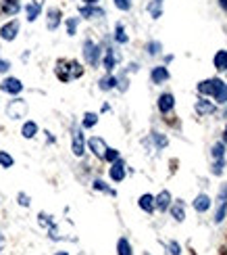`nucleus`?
Listing matches in <instances>:
<instances>
[{"mask_svg":"<svg viewBox=\"0 0 227 255\" xmlns=\"http://www.w3.org/2000/svg\"><path fill=\"white\" fill-rule=\"evenodd\" d=\"M213 63H215V67H217L219 71H227V50H219L217 55H215Z\"/></svg>","mask_w":227,"mask_h":255,"instance_id":"72a5a7b5","label":"nucleus"},{"mask_svg":"<svg viewBox=\"0 0 227 255\" xmlns=\"http://www.w3.org/2000/svg\"><path fill=\"white\" fill-rule=\"evenodd\" d=\"M144 50H146L148 57H156V55H160V52H163V44H160L158 40H148L146 46H144Z\"/></svg>","mask_w":227,"mask_h":255,"instance_id":"c756f323","label":"nucleus"},{"mask_svg":"<svg viewBox=\"0 0 227 255\" xmlns=\"http://www.w3.org/2000/svg\"><path fill=\"white\" fill-rule=\"evenodd\" d=\"M223 165H225V159H215L211 172H213L215 176H221V174H223Z\"/></svg>","mask_w":227,"mask_h":255,"instance_id":"79ce46f5","label":"nucleus"},{"mask_svg":"<svg viewBox=\"0 0 227 255\" xmlns=\"http://www.w3.org/2000/svg\"><path fill=\"white\" fill-rule=\"evenodd\" d=\"M71 153L77 159H81L85 155V134L81 130V126L71 128Z\"/></svg>","mask_w":227,"mask_h":255,"instance_id":"423d86ee","label":"nucleus"},{"mask_svg":"<svg viewBox=\"0 0 227 255\" xmlns=\"http://www.w3.org/2000/svg\"><path fill=\"white\" fill-rule=\"evenodd\" d=\"M146 10H148V15L152 19H160L163 17V2H158V0H150V2L146 4Z\"/></svg>","mask_w":227,"mask_h":255,"instance_id":"c85d7f7f","label":"nucleus"},{"mask_svg":"<svg viewBox=\"0 0 227 255\" xmlns=\"http://www.w3.org/2000/svg\"><path fill=\"white\" fill-rule=\"evenodd\" d=\"M211 155H213V159H225V144H223V142L213 144Z\"/></svg>","mask_w":227,"mask_h":255,"instance_id":"58836bf2","label":"nucleus"},{"mask_svg":"<svg viewBox=\"0 0 227 255\" xmlns=\"http://www.w3.org/2000/svg\"><path fill=\"white\" fill-rule=\"evenodd\" d=\"M219 4H221L223 10H227V0H219Z\"/></svg>","mask_w":227,"mask_h":255,"instance_id":"603ef678","label":"nucleus"},{"mask_svg":"<svg viewBox=\"0 0 227 255\" xmlns=\"http://www.w3.org/2000/svg\"><path fill=\"white\" fill-rule=\"evenodd\" d=\"M150 140L154 142V146L158 148V151H163V148L169 144V138L163 132H152V134H150Z\"/></svg>","mask_w":227,"mask_h":255,"instance_id":"2f4dec72","label":"nucleus"},{"mask_svg":"<svg viewBox=\"0 0 227 255\" xmlns=\"http://www.w3.org/2000/svg\"><path fill=\"white\" fill-rule=\"evenodd\" d=\"M4 245H6V241H4V235H2V232H0V253H2Z\"/></svg>","mask_w":227,"mask_h":255,"instance_id":"de8ad7c7","label":"nucleus"},{"mask_svg":"<svg viewBox=\"0 0 227 255\" xmlns=\"http://www.w3.org/2000/svg\"><path fill=\"white\" fill-rule=\"evenodd\" d=\"M23 10V0H0V17H17Z\"/></svg>","mask_w":227,"mask_h":255,"instance_id":"9d476101","label":"nucleus"},{"mask_svg":"<svg viewBox=\"0 0 227 255\" xmlns=\"http://www.w3.org/2000/svg\"><path fill=\"white\" fill-rule=\"evenodd\" d=\"M225 211H227V201H219V209H217V214H215V222H217V224L223 222Z\"/></svg>","mask_w":227,"mask_h":255,"instance_id":"a19ab883","label":"nucleus"},{"mask_svg":"<svg viewBox=\"0 0 227 255\" xmlns=\"http://www.w3.org/2000/svg\"><path fill=\"white\" fill-rule=\"evenodd\" d=\"M225 146H227V126H225V132H223V140H221Z\"/></svg>","mask_w":227,"mask_h":255,"instance_id":"8fccbe9b","label":"nucleus"},{"mask_svg":"<svg viewBox=\"0 0 227 255\" xmlns=\"http://www.w3.org/2000/svg\"><path fill=\"white\" fill-rule=\"evenodd\" d=\"M44 134H46V142H48V144H55V142H57V138H55V136H52V132L44 130Z\"/></svg>","mask_w":227,"mask_h":255,"instance_id":"a18cd8bd","label":"nucleus"},{"mask_svg":"<svg viewBox=\"0 0 227 255\" xmlns=\"http://www.w3.org/2000/svg\"><path fill=\"white\" fill-rule=\"evenodd\" d=\"M213 99L217 101L219 105H227V84H225V82L219 86V90L215 92V97H213Z\"/></svg>","mask_w":227,"mask_h":255,"instance_id":"4c0bfd02","label":"nucleus"},{"mask_svg":"<svg viewBox=\"0 0 227 255\" xmlns=\"http://www.w3.org/2000/svg\"><path fill=\"white\" fill-rule=\"evenodd\" d=\"M109 111H111V105H109V103H104L102 107H100V113H109Z\"/></svg>","mask_w":227,"mask_h":255,"instance_id":"09e8293b","label":"nucleus"},{"mask_svg":"<svg viewBox=\"0 0 227 255\" xmlns=\"http://www.w3.org/2000/svg\"><path fill=\"white\" fill-rule=\"evenodd\" d=\"M10 67H13V63H10L8 59H2V57H0V76H8Z\"/></svg>","mask_w":227,"mask_h":255,"instance_id":"37998d69","label":"nucleus"},{"mask_svg":"<svg viewBox=\"0 0 227 255\" xmlns=\"http://www.w3.org/2000/svg\"><path fill=\"white\" fill-rule=\"evenodd\" d=\"M55 76L63 84L73 82L71 80V73H69V59H57V63H55Z\"/></svg>","mask_w":227,"mask_h":255,"instance_id":"4468645a","label":"nucleus"},{"mask_svg":"<svg viewBox=\"0 0 227 255\" xmlns=\"http://www.w3.org/2000/svg\"><path fill=\"white\" fill-rule=\"evenodd\" d=\"M69 73H71V80H79L85 73L83 63L77 61V59H69Z\"/></svg>","mask_w":227,"mask_h":255,"instance_id":"cd10ccee","label":"nucleus"},{"mask_svg":"<svg viewBox=\"0 0 227 255\" xmlns=\"http://www.w3.org/2000/svg\"><path fill=\"white\" fill-rule=\"evenodd\" d=\"M77 15H79V19H85V21H104L106 8L102 4H79Z\"/></svg>","mask_w":227,"mask_h":255,"instance_id":"20e7f679","label":"nucleus"},{"mask_svg":"<svg viewBox=\"0 0 227 255\" xmlns=\"http://www.w3.org/2000/svg\"><path fill=\"white\" fill-rule=\"evenodd\" d=\"M129 42V34H127V27L123 21H117L115 27H113V44L117 46H125Z\"/></svg>","mask_w":227,"mask_h":255,"instance_id":"2eb2a0df","label":"nucleus"},{"mask_svg":"<svg viewBox=\"0 0 227 255\" xmlns=\"http://www.w3.org/2000/svg\"><path fill=\"white\" fill-rule=\"evenodd\" d=\"M138 207L144 211V214H154L156 207H154V195H150V193H144L142 197L138 199Z\"/></svg>","mask_w":227,"mask_h":255,"instance_id":"4be33fe9","label":"nucleus"},{"mask_svg":"<svg viewBox=\"0 0 227 255\" xmlns=\"http://www.w3.org/2000/svg\"><path fill=\"white\" fill-rule=\"evenodd\" d=\"M81 57H83V63L88 67H92V69L100 67V61H102V46H100V42H96L94 38H85L83 44H81Z\"/></svg>","mask_w":227,"mask_h":255,"instance_id":"f257e3e1","label":"nucleus"},{"mask_svg":"<svg viewBox=\"0 0 227 255\" xmlns=\"http://www.w3.org/2000/svg\"><path fill=\"white\" fill-rule=\"evenodd\" d=\"M27 59H29V50H25L23 55H21V61H27Z\"/></svg>","mask_w":227,"mask_h":255,"instance_id":"3c124183","label":"nucleus"},{"mask_svg":"<svg viewBox=\"0 0 227 255\" xmlns=\"http://www.w3.org/2000/svg\"><path fill=\"white\" fill-rule=\"evenodd\" d=\"M113 6L121 13H129L134 8V0H113Z\"/></svg>","mask_w":227,"mask_h":255,"instance_id":"c9c22d12","label":"nucleus"},{"mask_svg":"<svg viewBox=\"0 0 227 255\" xmlns=\"http://www.w3.org/2000/svg\"><path fill=\"white\" fill-rule=\"evenodd\" d=\"M19 134L23 136L25 140H34V138L40 134V126H38V122H34V120H25L23 124H21Z\"/></svg>","mask_w":227,"mask_h":255,"instance_id":"f3484780","label":"nucleus"},{"mask_svg":"<svg viewBox=\"0 0 227 255\" xmlns=\"http://www.w3.org/2000/svg\"><path fill=\"white\" fill-rule=\"evenodd\" d=\"M119 63H121V55H119V50L109 44V46H104L102 48V61H100V67L106 71V73H113L117 67H119Z\"/></svg>","mask_w":227,"mask_h":255,"instance_id":"7ed1b4c3","label":"nucleus"},{"mask_svg":"<svg viewBox=\"0 0 227 255\" xmlns=\"http://www.w3.org/2000/svg\"><path fill=\"white\" fill-rule=\"evenodd\" d=\"M38 224L42 226V228H50V226H55L57 222H55V216H50V214H46V211H40L38 214Z\"/></svg>","mask_w":227,"mask_h":255,"instance_id":"473e14b6","label":"nucleus"},{"mask_svg":"<svg viewBox=\"0 0 227 255\" xmlns=\"http://www.w3.org/2000/svg\"><path fill=\"white\" fill-rule=\"evenodd\" d=\"M92 188L96 190V193H104V195H109V197H117V190L111 188L102 178H94L92 180Z\"/></svg>","mask_w":227,"mask_h":255,"instance_id":"a878e982","label":"nucleus"},{"mask_svg":"<svg viewBox=\"0 0 227 255\" xmlns=\"http://www.w3.org/2000/svg\"><path fill=\"white\" fill-rule=\"evenodd\" d=\"M31 2H38V4L44 6V4H46V0H31Z\"/></svg>","mask_w":227,"mask_h":255,"instance_id":"864d4df0","label":"nucleus"},{"mask_svg":"<svg viewBox=\"0 0 227 255\" xmlns=\"http://www.w3.org/2000/svg\"><path fill=\"white\" fill-rule=\"evenodd\" d=\"M211 205H213V203H211V197L204 195V193L194 199V209H196L198 214H207V211L211 209Z\"/></svg>","mask_w":227,"mask_h":255,"instance_id":"bb28decb","label":"nucleus"},{"mask_svg":"<svg viewBox=\"0 0 227 255\" xmlns=\"http://www.w3.org/2000/svg\"><path fill=\"white\" fill-rule=\"evenodd\" d=\"M98 90H102V92L117 90V76L115 73H104V76L98 80Z\"/></svg>","mask_w":227,"mask_h":255,"instance_id":"aec40b11","label":"nucleus"},{"mask_svg":"<svg viewBox=\"0 0 227 255\" xmlns=\"http://www.w3.org/2000/svg\"><path fill=\"white\" fill-rule=\"evenodd\" d=\"M169 211H171V218L175 220V222H183V220H186V203H183L181 199L171 201Z\"/></svg>","mask_w":227,"mask_h":255,"instance_id":"a211bd4d","label":"nucleus"},{"mask_svg":"<svg viewBox=\"0 0 227 255\" xmlns=\"http://www.w3.org/2000/svg\"><path fill=\"white\" fill-rule=\"evenodd\" d=\"M79 2H81V4H100L102 0H79Z\"/></svg>","mask_w":227,"mask_h":255,"instance_id":"49530a36","label":"nucleus"},{"mask_svg":"<svg viewBox=\"0 0 227 255\" xmlns=\"http://www.w3.org/2000/svg\"><path fill=\"white\" fill-rule=\"evenodd\" d=\"M169 253H171V255H181V247H179V243L171 241V243H169Z\"/></svg>","mask_w":227,"mask_h":255,"instance_id":"c03bdc74","label":"nucleus"},{"mask_svg":"<svg viewBox=\"0 0 227 255\" xmlns=\"http://www.w3.org/2000/svg\"><path fill=\"white\" fill-rule=\"evenodd\" d=\"M156 107H158V111L163 113V115L171 113L173 109H175V97H173L171 92H163L158 97V101H156Z\"/></svg>","mask_w":227,"mask_h":255,"instance_id":"dca6fc26","label":"nucleus"},{"mask_svg":"<svg viewBox=\"0 0 227 255\" xmlns=\"http://www.w3.org/2000/svg\"><path fill=\"white\" fill-rule=\"evenodd\" d=\"M194 109H196V113H198V115H211V113H215V105H213L207 97H202V99H198V101H196V105H194Z\"/></svg>","mask_w":227,"mask_h":255,"instance_id":"393cba45","label":"nucleus"},{"mask_svg":"<svg viewBox=\"0 0 227 255\" xmlns=\"http://www.w3.org/2000/svg\"><path fill=\"white\" fill-rule=\"evenodd\" d=\"M63 19H65V15L59 6H48L44 10V23H46L48 31H57L63 25Z\"/></svg>","mask_w":227,"mask_h":255,"instance_id":"6e6552de","label":"nucleus"},{"mask_svg":"<svg viewBox=\"0 0 227 255\" xmlns=\"http://www.w3.org/2000/svg\"><path fill=\"white\" fill-rule=\"evenodd\" d=\"M19 34H21V21L17 17H10L0 25V40L2 42H15Z\"/></svg>","mask_w":227,"mask_h":255,"instance_id":"39448f33","label":"nucleus"},{"mask_svg":"<svg viewBox=\"0 0 227 255\" xmlns=\"http://www.w3.org/2000/svg\"><path fill=\"white\" fill-rule=\"evenodd\" d=\"M27 111H29V105H27L25 99H21V97H13V99L6 103V107H4L6 118L13 120V122L25 120V118H27Z\"/></svg>","mask_w":227,"mask_h":255,"instance_id":"f03ea898","label":"nucleus"},{"mask_svg":"<svg viewBox=\"0 0 227 255\" xmlns=\"http://www.w3.org/2000/svg\"><path fill=\"white\" fill-rule=\"evenodd\" d=\"M23 82L15 76H4L2 82H0V92L2 94H8V97H19L21 92H23Z\"/></svg>","mask_w":227,"mask_h":255,"instance_id":"0eeeda50","label":"nucleus"},{"mask_svg":"<svg viewBox=\"0 0 227 255\" xmlns=\"http://www.w3.org/2000/svg\"><path fill=\"white\" fill-rule=\"evenodd\" d=\"M79 23H81L79 15H73V17H67V19H63L65 31H67V36H69V38L77 36V31H79Z\"/></svg>","mask_w":227,"mask_h":255,"instance_id":"412c9836","label":"nucleus"},{"mask_svg":"<svg viewBox=\"0 0 227 255\" xmlns=\"http://www.w3.org/2000/svg\"><path fill=\"white\" fill-rule=\"evenodd\" d=\"M171 201H173V197H171L169 190H160V193L154 197V207L158 211H167L169 205H171Z\"/></svg>","mask_w":227,"mask_h":255,"instance_id":"b1692460","label":"nucleus"},{"mask_svg":"<svg viewBox=\"0 0 227 255\" xmlns=\"http://www.w3.org/2000/svg\"><path fill=\"white\" fill-rule=\"evenodd\" d=\"M223 84V80H219V78H209V80H204V82H200L198 84V92L202 94V97H215V92L219 90V86Z\"/></svg>","mask_w":227,"mask_h":255,"instance_id":"ddd939ff","label":"nucleus"},{"mask_svg":"<svg viewBox=\"0 0 227 255\" xmlns=\"http://www.w3.org/2000/svg\"><path fill=\"white\" fill-rule=\"evenodd\" d=\"M21 13L25 15V21L27 23H36V21L42 17V13H44V6L42 4H38V2H23V10Z\"/></svg>","mask_w":227,"mask_h":255,"instance_id":"f8f14e48","label":"nucleus"},{"mask_svg":"<svg viewBox=\"0 0 227 255\" xmlns=\"http://www.w3.org/2000/svg\"><path fill=\"white\" fill-rule=\"evenodd\" d=\"M17 205H21V207H29L31 205V197L27 195V193H23V190H21V193H17Z\"/></svg>","mask_w":227,"mask_h":255,"instance_id":"ea45409f","label":"nucleus"},{"mask_svg":"<svg viewBox=\"0 0 227 255\" xmlns=\"http://www.w3.org/2000/svg\"><path fill=\"white\" fill-rule=\"evenodd\" d=\"M55 255H69L67 251H59V253H55Z\"/></svg>","mask_w":227,"mask_h":255,"instance_id":"5fc2aeb1","label":"nucleus"},{"mask_svg":"<svg viewBox=\"0 0 227 255\" xmlns=\"http://www.w3.org/2000/svg\"><path fill=\"white\" fill-rule=\"evenodd\" d=\"M169 80V69L165 65H156L150 69V82L156 84V86H160V84H165Z\"/></svg>","mask_w":227,"mask_h":255,"instance_id":"6ab92c4d","label":"nucleus"},{"mask_svg":"<svg viewBox=\"0 0 227 255\" xmlns=\"http://www.w3.org/2000/svg\"><path fill=\"white\" fill-rule=\"evenodd\" d=\"M85 148L96 157V159H104V153H106V148H109V144H106V140L102 136H90V138H85Z\"/></svg>","mask_w":227,"mask_h":255,"instance_id":"1a4fd4ad","label":"nucleus"},{"mask_svg":"<svg viewBox=\"0 0 227 255\" xmlns=\"http://www.w3.org/2000/svg\"><path fill=\"white\" fill-rule=\"evenodd\" d=\"M15 165V157L10 155L8 151H0V167L2 169H10Z\"/></svg>","mask_w":227,"mask_h":255,"instance_id":"f704fd0d","label":"nucleus"},{"mask_svg":"<svg viewBox=\"0 0 227 255\" xmlns=\"http://www.w3.org/2000/svg\"><path fill=\"white\" fill-rule=\"evenodd\" d=\"M100 122V113H94V111H85L83 118H81V130H92V128H96Z\"/></svg>","mask_w":227,"mask_h":255,"instance_id":"5701e85b","label":"nucleus"},{"mask_svg":"<svg viewBox=\"0 0 227 255\" xmlns=\"http://www.w3.org/2000/svg\"><path fill=\"white\" fill-rule=\"evenodd\" d=\"M117 159H121V151H119V148H113V146L106 148V153H104V159H102V161L113 163V161H117Z\"/></svg>","mask_w":227,"mask_h":255,"instance_id":"e433bc0d","label":"nucleus"},{"mask_svg":"<svg viewBox=\"0 0 227 255\" xmlns=\"http://www.w3.org/2000/svg\"><path fill=\"white\" fill-rule=\"evenodd\" d=\"M117 255H134L132 243H129L125 237H121V239L117 241Z\"/></svg>","mask_w":227,"mask_h":255,"instance_id":"7c9ffc66","label":"nucleus"},{"mask_svg":"<svg viewBox=\"0 0 227 255\" xmlns=\"http://www.w3.org/2000/svg\"><path fill=\"white\" fill-rule=\"evenodd\" d=\"M158 2H163V0H158Z\"/></svg>","mask_w":227,"mask_h":255,"instance_id":"6e6d98bb","label":"nucleus"},{"mask_svg":"<svg viewBox=\"0 0 227 255\" xmlns=\"http://www.w3.org/2000/svg\"><path fill=\"white\" fill-rule=\"evenodd\" d=\"M127 176V163L123 161V159H117V161L109 163V178H111V182L119 184V182H123Z\"/></svg>","mask_w":227,"mask_h":255,"instance_id":"9b49d317","label":"nucleus"}]
</instances>
